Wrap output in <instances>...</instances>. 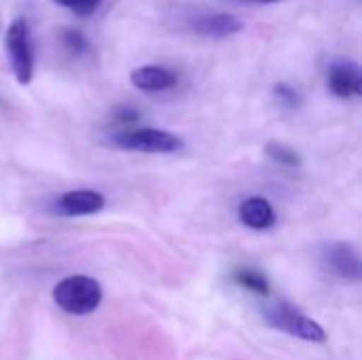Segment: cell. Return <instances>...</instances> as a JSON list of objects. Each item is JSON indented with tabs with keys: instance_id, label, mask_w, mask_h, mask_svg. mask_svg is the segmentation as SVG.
I'll return each mask as SVG.
<instances>
[{
	"instance_id": "52a82bcc",
	"label": "cell",
	"mask_w": 362,
	"mask_h": 360,
	"mask_svg": "<svg viewBox=\"0 0 362 360\" xmlns=\"http://www.w3.org/2000/svg\"><path fill=\"white\" fill-rule=\"evenodd\" d=\"M329 89L337 98L362 95L361 66L350 59H337L329 66Z\"/></svg>"
},
{
	"instance_id": "5bb4252c",
	"label": "cell",
	"mask_w": 362,
	"mask_h": 360,
	"mask_svg": "<svg viewBox=\"0 0 362 360\" xmlns=\"http://www.w3.org/2000/svg\"><path fill=\"white\" fill-rule=\"evenodd\" d=\"M274 95L276 100L286 106V108H299L301 106V95L295 87H291L288 83H278L274 85Z\"/></svg>"
},
{
	"instance_id": "7c38bea8",
	"label": "cell",
	"mask_w": 362,
	"mask_h": 360,
	"mask_svg": "<svg viewBox=\"0 0 362 360\" xmlns=\"http://www.w3.org/2000/svg\"><path fill=\"white\" fill-rule=\"evenodd\" d=\"M233 280H235L240 286L252 291L255 295H261V297H267V295H269V282L265 280L263 274H259V272H255V269H238V272L233 274Z\"/></svg>"
},
{
	"instance_id": "9a60e30c",
	"label": "cell",
	"mask_w": 362,
	"mask_h": 360,
	"mask_svg": "<svg viewBox=\"0 0 362 360\" xmlns=\"http://www.w3.org/2000/svg\"><path fill=\"white\" fill-rule=\"evenodd\" d=\"M55 4L59 6H66L70 8L72 13L85 17V15H93L98 11V6L102 4V0H53Z\"/></svg>"
},
{
	"instance_id": "277c9868",
	"label": "cell",
	"mask_w": 362,
	"mask_h": 360,
	"mask_svg": "<svg viewBox=\"0 0 362 360\" xmlns=\"http://www.w3.org/2000/svg\"><path fill=\"white\" fill-rule=\"evenodd\" d=\"M112 146L123 151H136V153H178L185 149V142L180 136L157 129V127H142L132 132H121L108 138Z\"/></svg>"
},
{
	"instance_id": "8fae6325",
	"label": "cell",
	"mask_w": 362,
	"mask_h": 360,
	"mask_svg": "<svg viewBox=\"0 0 362 360\" xmlns=\"http://www.w3.org/2000/svg\"><path fill=\"white\" fill-rule=\"evenodd\" d=\"M265 153L269 155V159H274L276 163L284 166V168H299L301 166V157L297 151H293L291 146H286L284 142L272 140L265 144Z\"/></svg>"
},
{
	"instance_id": "5b68a950",
	"label": "cell",
	"mask_w": 362,
	"mask_h": 360,
	"mask_svg": "<svg viewBox=\"0 0 362 360\" xmlns=\"http://www.w3.org/2000/svg\"><path fill=\"white\" fill-rule=\"evenodd\" d=\"M320 265L331 276L346 280V282H358L362 274L361 257L356 248L348 242H331L320 248Z\"/></svg>"
},
{
	"instance_id": "6da1fadb",
	"label": "cell",
	"mask_w": 362,
	"mask_h": 360,
	"mask_svg": "<svg viewBox=\"0 0 362 360\" xmlns=\"http://www.w3.org/2000/svg\"><path fill=\"white\" fill-rule=\"evenodd\" d=\"M53 301L70 316H87L102 301V286L89 276H68L53 286Z\"/></svg>"
},
{
	"instance_id": "9c48e42d",
	"label": "cell",
	"mask_w": 362,
	"mask_h": 360,
	"mask_svg": "<svg viewBox=\"0 0 362 360\" xmlns=\"http://www.w3.org/2000/svg\"><path fill=\"white\" fill-rule=\"evenodd\" d=\"M238 216H240V223H244L246 227L255 231H265L274 227L276 223L274 206L265 197H259V195L246 197L238 208Z\"/></svg>"
},
{
	"instance_id": "8992f818",
	"label": "cell",
	"mask_w": 362,
	"mask_h": 360,
	"mask_svg": "<svg viewBox=\"0 0 362 360\" xmlns=\"http://www.w3.org/2000/svg\"><path fill=\"white\" fill-rule=\"evenodd\" d=\"M106 206V199L102 193L93 191V189H74V191H66L64 195L57 197L55 202V214L59 216H89L100 212Z\"/></svg>"
},
{
	"instance_id": "2e32d148",
	"label": "cell",
	"mask_w": 362,
	"mask_h": 360,
	"mask_svg": "<svg viewBox=\"0 0 362 360\" xmlns=\"http://www.w3.org/2000/svg\"><path fill=\"white\" fill-rule=\"evenodd\" d=\"M140 119V112L132 106H121L115 110V121L117 123H125V125H132Z\"/></svg>"
},
{
	"instance_id": "e0dca14e",
	"label": "cell",
	"mask_w": 362,
	"mask_h": 360,
	"mask_svg": "<svg viewBox=\"0 0 362 360\" xmlns=\"http://www.w3.org/2000/svg\"><path fill=\"white\" fill-rule=\"evenodd\" d=\"M246 2H263V4H274V2H280V0H246Z\"/></svg>"
},
{
	"instance_id": "3957f363",
	"label": "cell",
	"mask_w": 362,
	"mask_h": 360,
	"mask_svg": "<svg viewBox=\"0 0 362 360\" xmlns=\"http://www.w3.org/2000/svg\"><path fill=\"white\" fill-rule=\"evenodd\" d=\"M4 49L8 55L11 70L15 74V81L19 85H28L34 76V49H32L30 25L23 17L13 19L11 25L6 28Z\"/></svg>"
},
{
	"instance_id": "ba28073f",
	"label": "cell",
	"mask_w": 362,
	"mask_h": 360,
	"mask_svg": "<svg viewBox=\"0 0 362 360\" xmlns=\"http://www.w3.org/2000/svg\"><path fill=\"white\" fill-rule=\"evenodd\" d=\"M129 81L134 87H138L140 91H148V93H159V91H168L176 85V74L170 68L163 66H140L134 68L129 74Z\"/></svg>"
},
{
	"instance_id": "7a4b0ae2",
	"label": "cell",
	"mask_w": 362,
	"mask_h": 360,
	"mask_svg": "<svg viewBox=\"0 0 362 360\" xmlns=\"http://www.w3.org/2000/svg\"><path fill=\"white\" fill-rule=\"evenodd\" d=\"M263 318L269 327H274L286 335L299 337L303 342H312V344H325L327 342L325 329L316 320L308 318L301 310L293 308L291 303L278 301V303L267 306L263 310Z\"/></svg>"
},
{
	"instance_id": "4fadbf2b",
	"label": "cell",
	"mask_w": 362,
	"mask_h": 360,
	"mask_svg": "<svg viewBox=\"0 0 362 360\" xmlns=\"http://www.w3.org/2000/svg\"><path fill=\"white\" fill-rule=\"evenodd\" d=\"M62 45L72 55H83L89 49V42H87L85 34L81 30H76V28H64L62 30Z\"/></svg>"
},
{
	"instance_id": "30bf717a",
	"label": "cell",
	"mask_w": 362,
	"mask_h": 360,
	"mask_svg": "<svg viewBox=\"0 0 362 360\" xmlns=\"http://www.w3.org/2000/svg\"><path fill=\"white\" fill-rule=\"evenodd\" d=\"M191 28H193V32H197L202 36L225 38V36H233V34L242 32L244 23L235 15H229V13H212V15L197 17Z\"/></svg>"
}]
</instances>
